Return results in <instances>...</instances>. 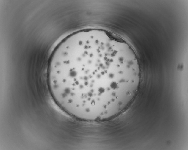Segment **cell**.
<instances>
[{
  "instance_id": "obj_1",
  "label": "cell",
  "mask_w": 188,
  "mask_h": 150,
  "mask_svg": "<svg viewBox=\"0 0 188 150\" xmlns=\"http://www.w3.org/2000/svg\"><path fill=\"white\" fill-rule=\"evenodd\" d=\"M141 77L131 46L115 35L98 32L65 38L48 72L51 93L62 110L93 122L111 119L127 108Z\"/></svg>"
}]
</instances>
